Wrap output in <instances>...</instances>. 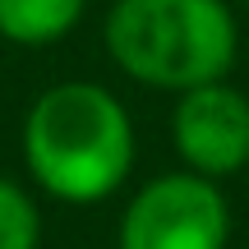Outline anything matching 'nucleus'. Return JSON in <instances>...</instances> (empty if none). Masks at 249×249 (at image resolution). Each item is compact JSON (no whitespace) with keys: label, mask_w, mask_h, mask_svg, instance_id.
I'll list each match as a JSON object with an SVG mask.
<instances>
[{"label":"nucleus","mask_w":249,"mask_h":249,"mask_svg":"<svg viewBox=\"0 0 249 249\" xmlns=\"http://www.w3.org/2000/svg\"><path fill=\"white\" fill-rule=\"evenodd\" d=\"M42 245V213L18 180L0 176V249H37Z\"/></svg>","instance_id":"nucleus-6"},{"label":"nucleus","mask_w":249,"mask_h":249,"mask_svg":"<svg viewBox=\"0 0 249 249\" xmlns=\"http://www.w3.org/2000/svg\"><path fill=\"white\" fill-rule=\"evenodd\" d=\"M139 139L124 102L102 83L70 79L37 92L23 116L28 176L60 203H102L129 180Z\"/></svg>","instance_id":"nucleus-1"},{"label":"nucleus","mask_w":249,"mask_h":249,"mask_svg":"<svg viewBox=\"0 0 249 249\" xmlns=\"http://www.w3.org/2000/svg\"><path fill=\"white\" fill-rule=\"evenodd\" d=\"M88 0H0V37L14 46H51L79 28Z\"/></svg>","instance_id":"nucleus-5"},{"label":"nucleus","mask_w":249,"mask_h":249,"mask_svg":"<svg viewBox=\"0 0 249 249\" xmlns=\"http://www.w3.org/2000/svg\"><path fill=\"white\" fill-rule=\"evenodd\" d=\"M171 143L185 171L226 180L249 166V97L226 79L180 92L171 111Z\"/></svg>","instance_id":"nucleus-4"},{"label":"nucleus","mask_w":249,"mask_h":249,"mask_svg":"<svg viewBox=\"0 0 249 249\" xmlns=\"http://www.w3.org/2000/svg\"><path fill=\"white\" fill-rule=\"evenodd\" d=\"M102 37L120 74L161 92L226 79L240 51V28L226 0H116Z\"/></svg>","instance_id":"nucleus-2"},{"label":"nucleus","mask_w":249,"mask_h":249,"mask_svg":"<svg viewBox=\"0 0 249 249\" xmlns=\"http://www.w3.org/2000/svg\"><path fill=\"white\" fill-rule=\"evenodd\" d=\"M231 208L217 180L194 171L157 176L129 198L116 226V249H226Z\"/></svg>","instance_id":"nucleus-3"},{"label":"nucleus","mask_w":249,"mask_h":249,"mask_svg":"<svg viewBox=\"0 0 249 249\" xmlns=\"http://www.w3.org/2000/svg\"><path fill=\"white\" fill-rule=\"evenodd\" d=\"M245 5H249V0H245Z\"/></svg>","instance_id":"nucleus-7"}]
</instances>
